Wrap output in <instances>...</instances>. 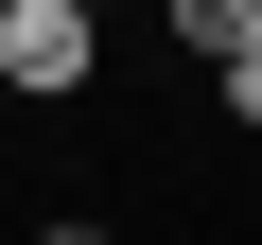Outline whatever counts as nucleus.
<instances>
[{
    "instance_id": "obj_1",
    "label": "nucleus",
    "mask_w": 262,
    "mask_h": 245,
    "mask_svg": "<svg viewBox=\"0 0 262 245\" xmlns=\"http://www.w3.org/2000/svg\"><path fill=\"white\" fill-rule=\"evenodd\" d=\"M105 70V0H0V88L18 105H70Z\"/></svg>"
},
{
    "instance_id": "obj_2",
    "label": "nucleus",
    "mask_w": 262,
    "mask_h": 245,
    "mask_svg": "<svg viewBox=\"0 0 262 245\" xmlns=\"http://www.w3.org/2000/svg\"><path fill=\"white\" fill-rule=\"evenodd\" d=\"M158 18H175V35L210 53V70H227V53H262V0H158Z\"/></svg>"
},
{
    "instance_id": "obj_3",
    "label": "nucleus",
    "mask_w": 262,
    "mask_h": 245,
    "mask_svg": "<svg viewBox=\"0 0 262 245\" xmlns=\"http://www.w3.org/2000/svg\"><path fill=\"white\" fill-rule=\"evenodd\" d=\"M210 88H227V122H262V53H227V70H210Z\"/></svg>"
},
{
    "instance_id": "obj_4",
    "label": "nucleus",
    "mask_w": 262,
    "mask_h": 245,
    "mask_svg": "<svg viewBox=\"0 0 262 245\" xmlns=\"http://www.w3.org/2000/svg\"><path fill=\"white\" fill-rule=\"evenodd\" d=\"M53 245H122V228H53Z\"/></svg>"
}]
</instances>
